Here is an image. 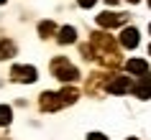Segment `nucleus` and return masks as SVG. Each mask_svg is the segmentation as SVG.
Instances as JSON below:
<instances>
[{
	"label": "nucleus",
	"instance_id": "nucleus-13",
	"mask_svg": "<svg viewBox=\"0 0 151 140\" xmlns=\"http://www.w3.org/2000/svg\"><path fill=\"white\" fill-rule=\"evenodd\" d=\"M87 140H108V138H105L103 132H90V135H87Z\"/></svg>",
	"mask_w": 151,
	"mask_h": 140
},
{
	"label": "nucleus",
	"instance_id": "nucleus-10",
	"mask_svg": "<svg viewBox=\"0 0 151 140\" xmlns=\"http://www.w3.org/2000/svg\"><path fill=\"white\" fill-rule=\"evenodd\" d=\"M59 94H62L64 104H74V102H77V97H80V92H77L74 87H64V89H62Z\"/></svg>",
	"mask_w": 151,
	"mask_h": 140
},
{
	"label": "nucleus",
	"instance_id": "nucleus-1",
	"mask_svg": "<svg viewBox=\"0 0 151 140\" xmlns=\"http://www.w3.org/2000/svg\"><path fill=\"white\" fill-rule=\"evenodd\" d=\"M51 74H54L56 79H62V82H77V77H80V71L74 69L64 56H56L54 61H51Z\"/></svg>",
	"mask_w": 151,
	"mask_h": 140
},
{
	"label": "nucleus",
	"instance_id": "nucleus-7",
	"mask_svg": "<svg viewBox=\"0 0 151 140\" xmlns=\"http://www.w3.org/2000/svg\"><path fill=\"white\" fill-rule=\"evenodd\" d=\"M126 69L131 71V74H136V77H143V74H149V64L143 61V59H131V61L126 64Z\"/></svg>",
	"mask_w": 151,
	"mask_h": 140
},
{
	"label": "nucleus",
	"instance_id": "nucleus-21",
	"mask_svg": "<svg viewBox=\"0 0 151 140\" xmlns=\"http://www.w3.org/2000/svg\"><path fill=\"white\" fill-rule=\"evenodd\" d=\"M149 5H151V0H149Z\"/></svg>",
	"mask_w": 151,
	"mask_h": 140
},
{
	"label": "nucleus",
	"instance_id": "nucleus-4",
	"mask_svg": "<svg viewBox=\"0 0 151 140\" xmlns=\"http://www.w3.org/2000/svg\"><path fill=\"white\" fill-rule=\"evenodd\" d=\"M128 21V16H123V13H100L97 16V26H103V28H115V26H123Z\"/></svg>",
	"mask_w": 151,
	"mask_h": 140
},
{
	"label": "nucleus",
	"instance_id": "nucleus-11",
	"mask_svg": "<svg viewBox=\"0 0 151 140\" xmlns=\"http://www.w3.org/2000/svg\"><path fill=\"white\" fill-rule=\"evenodd\" d=\"M54 31H56V26L51 23V21H41V23H39V33L44 36V38H49Z\"/></svg>",
	"mask_w": 151,
	"mask_h": 140
},
{
	"label": "nucleus",
	"instance_id": "nucleus-5",
	"mask_svg": "<svg viewBox=\"0 0 151 140\" xmlns=\"http://www.w3.org/2000/svg\"><path fill=\"white\" fill-rule=\"evenodd\" d=\"M59 107H64V99L59 92H44L41 94V109L46 112H56Z\"/></svg>",
	"mask_w": 151,
	"mask_h": 140
},
{
	"label": "nucleus",
	"instance_id": "nucleus-19",
	"mask_svg": "<svg viewBox=\"0 0 151 140\" xmlns=\"http://www.w3.org/2000/svg\"><path fill=\"white\" fill-rule=\"evenodd\" d=\"M149 54H151V46H149Z\"/></svg>",
	"mask_w": 151,
	"mask_h": 140
},
{
	"label": "nucleus",
	"instance_id": "nucleus-6",
	"mask_svg": "<svg viewBox=\"0 0 151 140\" xmlns=\"http://www.w3.org/2000/svg\"><path fill=\"white\" fill-rule=\"evenodd\" d=\"M120 46L136 48L138 46V31L136 28H123V33H120Z\"/></svg>",
	"mask_w": 151,
	"mask_h": 140
},
{
	"label": "nucleus",
	"instance_id": "nucleus-14",
	"mask_svg": "<svg viewBox=\"0 0 151 140\" xmlns=\"http://www.w3.org/2000/svg\"><path fill=\"white\" fill-rule=\"evenodd\" d=\"M77 3H80L82 8H92V5H95L97 0H77Z\"/></svg>",
	"mask_w": 151,
	"mask_h": 140
},
{
	"label": "nucleus",
	"instance_id": "nucleus-2",
	"mask_svg": "<svg viewBox=\"0 0 151 140\" xmlns=\"http://www.w3.org/2000/svg\"><path fill=\"white\" fill-rule=\"evenodd\" d=\"M10 77L16 79V82H26V84H33L36 82V69L33 66H23V64H16L13 69H10Z\"/></svg>",
	"mask_w": 151,
	"mask_h": 140
},
{
	"label": "nucleus",
	"instance_id": "nucleus-15",
	"mask_svg": "<svg viewBox=\"0 0 151 140\" xmlns=\"http://www.w3.org/2000/svg\"><path fill=\"white\" fill-rule=\"evenodd\" d=\"M105 3H110V5H115V3H118V0H105Z\"/></svg>",
	"mask_w": 151,
	"mask_h": 140
},
{
	"label": "nucleus",
	"instance_id": "nucleus-3",
	"mask_svg": "<svg viewBox=\"0 0 151 140\" xmlns=\"http://www.w3.org/2000/svg\"><path fill=\"white\" fill-rule=\"evenodd\" d=\"M131 79L128 77H113L105 82V92H110V94H126L128 89H131Z\"/></svg>",
	"mask_w": 151,
	"mask_h": 140
},
{
	"label": "nucleus",
	"instance_id": "nucleus-20",
	"mask_svg": "<svg viewBox=\"0 0 151 140\" xmlns=\"http://www.w3.org/2000/svg\"><path fill=\"white\" fill-rule=\"evenodd\" d=\"M149 31H151V26H149Z\"/></svg>",
	"mask_w": 151,
	"mask_h": 140
},
{
	"label": "nucleus",
	"instance_id": "nucleus-16",
	"mask_svg": "<svg viewBox=\"0 0 151 140\" xmlns=\"http://www.w3.org/2000/svg\"><path fill=\"white\" fill-rule=\"evenodd\" d=\"M128 140H138V138H128Z\"/></svg>",
	"mask_w": 151,
	"mask_h": 140
},
{
	"label": "nucleus",
	"instance_id": "nucleus-9",
	"mask_svg": "<svg viewBox=\"0 0 151 140\" xmlns=\"http://www.w3.org/2000/svg\"><path fill=\"white\" fill-rule=\"evenodd\" d=\"M16 54V43L8 38H0V61L3 59H10V56Z\"/></svg>",
	"mask_w": 151,
	"mask_h": 140
},
{
	"label": "nucleus",
	"instance_id": "nucleus-12",
	"mask_svg": "<svg viewBox=\"0 0 151 140\" xmlns=\"http://www.w3.org/2000/svg\"><path fill=\"white\" fill-rule=\"evenodd\" d=\"M10 117H13V109L8 104H0V127L3 125H10Z\"/></svg>",
	"mask_w": 151,
	"mask_h": 140
},
{
	"label": "nucleus",
	"instance_id": "nucleus-17",
	"mask_svg": "<svg viewBox=\"0 0 151 140\" xmlns=\"http://www.w3.org/2000/svg\"><path fill=\"white\" fill-rule=\"evenodd\" d=\"M3 3H5V0H0V5H3Z\"/></svg>",
	"mask_w": 151,
	"mask_h": 140
},
{
	"label": "nucleus",
	"instance_id": "nucleus-18",
	"mask_svg": "<svg viewBox=\"0 0 151 140\" xmlns=\"http://www.w3.org/2000/svg\"><path fill=\"white\" fill-rule=\"evenodd\" d=\"M131 3H138V0H131Z\"/></svg>",
	"mask_w": 151,
	"mask_h": 140
},
{
	"label": "nucleus",
	"instance_id": "nucleus-8",
	"mask_svg": "<svg viewBox=\"0 0 151 140\" xmlns=\"http://www.w3.org/2000/svg\"><path fill=\"white\" fill-rule=\"evenodd\" d=\"M56 41H59V43H74V41H77V31H74L72 26H64V28H59Z\"/></svg>",
	"mask_w": 151,
	"mask_h": 140
}]
</instances>
